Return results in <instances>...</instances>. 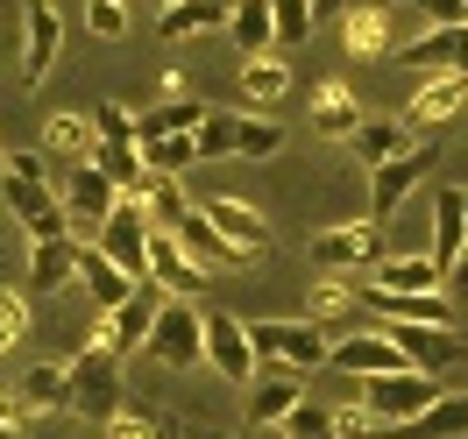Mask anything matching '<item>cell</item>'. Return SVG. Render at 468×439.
Returning <instances> with one entry per match:
<instances>
[{
	"instance_id": "cell-45",
	"label": "cell",
	"mask_w": 468,
	"mask_h": 439,
	"mask_svg": "<svg viewBox=\"0 0 468 439\" xmlns=\"http://www.w3.org/2000/svg\"><path fill=\"white\" fill-rule=\"evenodd\" d=\"M411 15L426 29H454V22H468V0H411Z\"/></svg>"
},
{
	"instance_id": "cell-29",
	"label": "cell",
	"mask_w": 468,
	"mask_h": 439,
	"mask_svg": "<svg viewBox=\"0 0 468 439\" xmlns=\"http://www.w3.org/2000/svg\"><path fill=\"white\" fill-rule=\"evenodd\" d=\"M284 92H292V64H284V57H270V50H263V57L241 64V99H249L256 114H263V107H277Z\"/></svg>"
},
{
	"instance_id": "cell-24",
	"label": "cell",
	"mask_w": 468,
	"mask_h": 439,
	"mask_svg": "<svg viewBox=\"0 0 468 439\" xmlns=\"http://www.w3.org/2000/svg\"><path fill=\"white\" fill-rule=\"evenodd\" d=\"M234 0H171V7H156V36H171V43H192L206 29H228Z\"/></svg>"
},
{
	"instance_id": "cell-16",
	"label": "cell",
	"mask_w": 468,
	"mask_h": 439,
	"mask_svg": "<svg viewBox=\"0 0 468 439\" xmlns=\"http://www.w3.org/2000/svg\"><path fill=\"white\" fill-rule=\"evenodd\" d=\"M419 184H426V149H405V156L377 163V171H369V213H377V220H390V213H398Z\"/></svg>"
},
{
	"instance_id": "cell-32",
	"label": "cell",
	"mask_w": 468,
	"mask_h": 439,
	"mask_svg": "<svg viewBox=\"0 0 468 439\" xmlns=\"http://www.w3.org/2000/svg\"><path fill=\"white\" fill-rule=\"evenodd\" d=\"M348 43L355 57H390L398 43H390V7H348Z\"/></svg>"
},
{
	"instance_id": "cell-31",
	"label": "cell",
	"mask_w": 468,
	"mask_h": 439,
	"mask_svg": "<svg viewBox=\"0 0 468 439\" xmlns=\"http://www.w3.org/2000/svg\"><path fill=\"white\" fill-rule=\"evenodd\" d=\"M348 142H355V156L377 171V163H390V156H405V149H411V128H405V120H362Z\"/></svg>"
},
{
	"instance_id": "cell-11",
	"label": "cell",
	"mask_w": 468,
	"mask_h": 439,
	"mask_svg": "<svg viewBox=\"0 0 468 439\" xmlns=\"http://www.w3.org/2000/svg\"><path fill=\"white\" fill-rule=\"evenodd\" d=\"M440 397V382L426 369H390V376H362V404L377 411V418H411V411H426Z\"/></svg>"
},
{
	"instance_id": "cell-36",
	"label": "cell",
	"mask_w": 468,
	"mask_h": 439,
	"mask_svg": "<svg viewBox=\"0 0 468 439\" xmlns=\"http://www.w3.org/2000/svg\"><path fill=\"white\" fill-rule=\"evenodd\" d=\"M284 149V128L263 114H234V156H249V163H270Z\"/></svg>"
},
{
	"instance_id": "cell-55",
	"label": "cell",
	"mask_w": 468,
	"mask_h": 439,
	"mask_svg": "<svg viewBox=\"0 0 468 439\" xmlns=\"http://www.w3.org/2000/svg\"><path fill=\"white\" fill-rule=\"evenodd\" d=\"M462 71H468V43H462Z\"/></svg>"
},
{
	"instance_id": "cell-17",
	"label": "cell",
	"mask_w": 468,
	"mask_h": 439,
	"mask_svg": "<svg viewBox=\"0 0 468 439\" xmlns=\"http://www.w3.org/2000/svg\"><path fill=\"white\" fill-rule=\"evenodd\" d=\"M298 376H305V369H292V361L256 369V382H249V425H284V418H292V404L305 397V390H298Z\"/></svg>"
},
{
	"instance_id": "cell-13",
	"label": "cell",
	"mask_w": 468,
	"mask_h": 439,
	"mask_svg": "<svg viewBox=\"0 0 468 439\" xmlns=\"http://www.w3.org/2000/svg\"><path fill=\"white\" fill-rule=\"evenodd\" d=\"M58 43H64L58 7H50V0H29V7H22V86H43V78H50Z\"/></svg>"
},
{
	"instance_id": "cell-9",
	"label": "cell",
	"mask_w": 468,
	"mask_h": 439,
	"mask_svg": "<svg viewBox=\"0 0 468 439\" xmlns=\"http://www.w3.org/2000/svg\"><path fill=\"white\" fill-rule=\"evenodd\" d=\"M383 333L405 348V361L411 369H426V376H440V369H454L462 361V333L454 326H426V319H383Z\"/></svg>"
},
{
	"instance_id": "cell-15",
	"label": "cell",
	"mask_w": 468,
	"mask_h": 439,
	"mask_svg": "<svg viewBox=\"0 0 468 439\" xmlns=\"http://www.w3.org/2000/svg\"><path fill=\"white\" fill-rule=\"evenodd\" d=\"M326 369H341V376H390V369H411V361L390 333H348V340L326 348Z\"/></svg>"
},
{
	"instance_id": "cell-3",
	"label": "cell",
	"mask_w": 468,
	"mask_h": 439,
	"mask_svg": "<svg viewBox=\"0 0 468 439\" xmlns=\"http://www.w3.org/2000/svg\"><path fill=\"white\" fill-rule=\"evenodd\" d=\"M0 192H7V213H15V227L29 241H50V235H71V205L64 192H50V177H0Z\"/></svg>"
},
{
	"instance_id": "cell-54",
	"label": "cell",
	"mask_w": 468,
	"mask_h": 439,
	"mask_svg": "<svg viewBox=\"0 0 468 439\" xmlns=\"http://www.w3.org/2000/svg\"><path fill=\"white\" fill-rule=\"evenodd\" d=\"M0 177H7V149H0Z\"/></svg>"
},
{
	"instance_id": "cell-6",
	"label": "cell",
	"mask_w": 468,
	"mask_h": 439,
	"mask_svg": "<svg viewBox=\"0 0 468 439\" xmlns=\"http://www.w3.org/2000/svg\"><path fill=\"white\" fill-rule=\"evenodd\" d=\"M128 199L114 177L100 171L92 156H79V171H71V184H64V205H71V235L79 241H100V227H107V213Z\"/></svg>"
},
{
	"instance_id": "cell-56",
	"label": "cell",
	"mask_w": 468,
	"mask_h": 439,
	"mask_svg": "<svg viewBox=\"0 0 468 439\" xmlns=\"http://www.w3.org/2000/svg\"><path fill=\"white\" fill-rule=\"evenodd\" d=\"M149 7H171V0H149Z\"/></svg>"
},
{
	"instance_id": "cell-19",
	"label": "cell",
	"mask_w": 468,
	"mask_h": 439,
	"mask_svg": "<svg viewBox=\"0 0 468 439\" xmlns=\"http://www.w3.org/2000/svg\"><path fill=\"white\" fill-rule=\"evenodd\" d=\"M79 284H86V298L100 305V312H114L121 298H135V284H143V277H135L128 263H114L100 241H86V256H79Z\"/></svg>"
},
{
	"instance_id": "cell-53",
	"label": "cell",
	"mask_w": 468,
	"mask_h": 439,
	"mask_svg": "<svg viewBox=\"0 0 468 439\" xmlns=\"http://www.w3.org/2000/svg\"><path fill=\"white\" fill-rule=\"evenodd\" d=\"M0 439H22V425H0Z\"/></svg>"
},
{
	"instance_id": "cell-50",
	"label": "cell",
	"mask_w": 468,
	"mask_h": 439,
	"mask_svg": "<svg viewBox=\"0 0 468 439\" xmlns=\"http://www.w3.org/2000/svg\"><path fill=\"white\" fill-rule=\"evenodd\" d=\"M447 291H462V298H468V248L454 256V269H447Z\"/></svg>"
},
{
	"instance_id": "cell-49",
	"label": "cell",
	"mask_w": 468,
	"mask_h": 439,
	"mask_svg": "<svg viewBox=\"0 0 468 439\" xmlns=\"http://www.w3.org/2000/svg\"><path fill=\"white\" fill-rule=\"evenodd\" d=\"M22 411H29V404H22V390H15V397L0 390V425H22Z\"/></svg>"
},
{
	"instance_id": "cell-44",
	"label": "cell",
	"mask_w": 468,
	"mask_h": 439,
	"mask_svg": "<svg viewBox=\"0 0 468 439\" xmlns=\"http://www.w3.org/2000/svg\"><path fill=\"white\" fill-rule=\"evenodd\" d=\"M86 22H92V36H100V43H121V36H128V0H92Z\"/></svg>"
},
{
	"instance_id": "cell-4",
	"label": "cell",
	"mask_w": 468,
	"mask_h": 439,
	"mask_svg": "<svg viewBox=\"0 0 468 439\" xmlns=\"http://www.w3.org/2000/svg\"><path fill=\"white\" fill-rule=\"evenodd\" d=\"M206 369L220 382H256V369H263V354H256V333H249V319L241 312H206Z\"/></svg>"
},
{
	"instance_id": "cell-33",
	"label": "cell",
	"mask_w": 468,
	"mask_h": 439,
	"mask_svg": "<svg viewBox=\"0 0 468 439\" xmlns=\"http://www.w3.org/2000/svg\"><path fill=\"white\" fill-rule=\"evenodd\" d=\"M135 199L149 205V227H177V220L192 213V199L177 192V177H171V171H149L143 184H135Z\"/></svg>"
},
{
	"instance_id": "cell-10",
	"label": "cell",
	"mask_w": 468,
	"mask_h": 439,
	"mask_svg": "<svg viewBox=\"0 0 468 439\" xmlns=\"http://www.w3.org/2000/svg\"><path fill=\"white\" fill-rule=\"evenodd\" d=\"M143 277H149V284H164V291H177V298H192L213 269L192 263V248H185L177 227H149V263H143Z\"/></svg>"
},
{
	"instance_id": "cell-26",
	"label": "cell",
	"mask_w": 468,
	"mask_h": 439,
	"mask_svg": "<svg viewBox=\"0 0 468 439\" xmlns=\"http://www.w3.org/2000/svg\"><path fill=\"white\" fill-rule=\"evenodd\" d=\"M362 99H355V86H341V78H326L320 92H313V128H320V135H341V142H348L355 128H362Z\"/></svg>"
},
{
	"instance_id": "cell-52",
	"label": "cell",
	"mask_w": 468,
	"mask_h": 439,
	"mask_svg": "<svg viewBox=\"0 0 468 439\" xmlns=\"http://www.w3.org/2000/svg\"><path fill=\"white\" fill-rule=\"evenodd\" d=\"M348 7H390V0H348Z\"/></svg>"
},
{
	"instance_id": "cell-28",
	"label": "cell",
	"mask_w": 468,
	"mask_h": 439,
	"mask_svg": "<svg viewBox=\"0 0 468 439\" xmlns=\"http://www.w3.org/2000/svg\"><path fill=\"white\" fill-rule=\"evenodd\" d=\"M383 319H426V326H454V305L447 291H369Z\"/></svg>"
},
{
	"instance_id": "cell-51",
	"label": "cell",
	"mask_w": 468,
	"mask_h": 439,
	"mask_svg": "<svg viewBox=\"0 0 468 439\" xmlns=\"http://www.w3.org/2000/svg\"><path fill=\"white\" fill-rule=\"evenodd\" d=\"M313 15H320V22L326 15H348V0H313Z\"/></svg>"
},
{
	"instance_id": "cell-43",
	"label": "cell",
	"mask_w": 468,
	"mask_h": 439,
	"mask_svg": "<svg viewBox=\"0 0 468 439\" xmlns=\"http://www.w3.org/2000/svg\"><path fill=\"white\" fill-rule=\"evenodd\" d=\"M22 333H29V298H22V291H7V284H0V354L15 348Z\"/></svg>"
},
{
	"instance_id": "cell-2",
	"label": "cell",
	"mask_w": 468,
	"mask_h": 439,
	"mask_svg": "<svg viewBox=\"0 0 468 439\" xmlns=\"http://www.w3.org/2000/svg\"><path fill=\"white\" fill-rule=\"evenodd\" d=\"M149 361H164V369H206V312L192 298H164V312L149 326Z\"/></svg>"
},
{
	"instance_id": "cell-5",
	"label": "cell",
	"mask_w": 468,
	"mask_h": 439,
	"mask_svg": "<svg viewBox=\"0 0 468 439\" xmlns=\"http://www.w3.org/2000/svg\"><path fill=\"white\" fill-rule=\"evenodd\" d=\"M164 284H135V298H121L114 312H100V326H92V340H107L114 354H143L149 348V326H156V312H164Z\"/></svg>"
},
{
	"instance_id": "cell-41",
	"label": "cell",
	"mask_w": 468,
	"mask_h": 439,
	"mask_svg": "<svg viewBox=\"0 0 468 439\" xmlns=\"http://www.w3.org/2000/svg\"><path fill=\"white\" fill-rule=\"evenodd\" d=\"M348 305H355V291L334 277V269H320V284H313V298H305V312H313V319H334V312H348Z\"/></svg>"
},
{
	"instance_id": "cell-42",
	"label": "cell",
	"mask_w": 468,
	"mask_h": 439,
	"mask_svg": "<svg viewBox=\"0 0 468 439\" xmlns=\"http://www.w3.org/2000/svg\"><path fill=\"white\" fill-rule=\"evenodd\" d=\"M192 135H199V163L206 156H234V114H213V107H206V120Z\"/></svg>"
},
{
	"instance_id": "cell-1",
	"label": "cell",
	"mask_w": 468,
	"mask_h": 439,
	"mask_svg": "<svg viewBox=\"0 0 468 439\" xmlns=\"http://www.w3.org/2000/svg\"><path fill=\"white\" fill-rule=\"evenodd\" d=\"M64 369H71V418L107 425V418L121 411V354L107 348V340H86Z\"/></svg>"
},
{
	"instance_id": "cell-48",
	"label": "cell",
	"mask_w": 468,
	"mask_h": 439,
	"mask_svg": "<svg viewBox=\"0 0 468 439\" xmlns=\"http://www.w3.org/2000/svg\"><path fill=\"white\" fill-rule=\"evenodd\" d=\"M7 171L15 177H50V149H7Z\"/></svg>"
},
{
	"instance_id": "cell-14",
	"label": "cell",
	"mask_w": 468,
	"mask_h": 439,
	"mask_svg": "<svg viewBox=\"0 0 468 439\" xmlns=\"http://www.w3.org/2000/svg\"><path fill=\"white\" fill-rule=\"evenodd\" d=\"M468 99V71H419V86L405 99V120L411 128H440V120H454Z\"/></svg>"
},
{
	"instance_id": "cell-30",
	"label": "cell",
	"mask_w": 468,
	"mask_h": 439,
	"mask_svg": "<svg viewBox=\"0 0 468 439\" xmlns=\"http://www.w3.org/2000/svg\"><path fill=\"white\" fill-rule=\"evenodd\" d=\"M22 404L29 411H71V369H64V361L22 369Z\"/></svg>"
},
{
	"instance_id": "cell-40",
	"label": "cell",
	"mask_w": 468,
	"mask_h": 439,
	"mask_svg": "<svg viewBox=\"0 0 468 439\" xmlns=\"http://www.w3.org/2000/svg\"><path fill=\"white\" fill-rule=\"evenodd\" d=\"M92 128H100V142H135V135H143V114L121 107V99H107V107L92 114Z\"/></svg>"
},
{
	"instance_id": "cell-7",
	"label": "cell",
	"mask_w": 468,
	"mask_h": 439,
	"mask_svg": "<svg viewBox=\"0 0 468 439\" xmlns=\"http://www.w3.org/2000/svg\"><path fill=\"white\" fill-rule=\"evenodd\" d=\"M249 333H256V354H263V361H292V369H320L326 361V333L313 326V312H305V319H256Z\"/></svg>"
},
{
	"instance_id": "cell-23",
	"label": "cell",
	"mask_w": 468,
	"mask_h": 439,
	"mask_svg": "<svg viewBox=\"0 0 468 439\" xmlns=\"http://www.w3.org/2000/svg\"><path fill=\"white\" fill-rule=\"evenodd\" d=\"M199 205H206V220H213L234 248H249V256H263V248H270V220L249 199H234V192H228V199H199Z\"/></svg>"
},
{
	"instance_id": "cell-37",
	"label": "cell",
	"mask_w": 468,
	"mask_h": 439,
	"mask_svg": "<svg viewBox=\"0 0 468 439\" xmlns=\"http://www.w3.org/2000/svg\"><path fill=\"white\" fill-rule=\"evenodd\" d=\"M92 163H100V171L114 177L121 192H135V184L149 177V163H143V142H100V149H92Z\"/></svg>"
},
{
	"instance_id": "cell-22",
	"label": "cell",
	"mask_w": 468,
	"mask_h": 439,
	"mask_svg": "<svg viewBox=\"0 0 468 439\" xmlns=\"http://www.w3.org/2000/svg\"><path fill=\"white\" fill-rule=\"evenodd\" d=\"M177 235H185V248H192V263H206V269H249V248H234V241L206 220V205H192V213L177 220Z\"/></svg>"
},
{
	"instance_id": "cell-35",
	"label": "cell",
	"mask_w": 468,
	"mask_h": 439,
	"mask_svg": "<svg viewBox=\"0 0 468 439\" xmlns=\"http://www.w3.org/2000/svg\"><path fill=\"white\" fill-rule=\"evenodd\" d=\"M135 142H143V163H149V171L185 177L192 163H199V135H135Z\"/></svg>"
},
{
	"instance_id": "cell-38",
	"label": "cell",
	"mask_w": 468,
	"mask_h": 439,
	"mask_svg": "<svg viewBox=\"0 0 468 439\" xmlns=\"http://www.w3.org/2000/svg\"><path fill=\"white\" fill-rule=\"evenodd\" d=\"M277 433H284V439H341V418H334L326 404H305V397H298L292 418H284Z\"/></svg>"
},
{
	"instance_id": "cell-25",
	"label": "cell",
	"mask_w": 468,
	"mask_h": 439,
	"mask_svg": "<svg viewBox=\"0 0 468 439\" xmlns=\"http://www.w3.org/2000/svg\"><path fill=\"white\" fill-rule=\"evenodd\" d=\"M462 248H468V184H440L433 192V256L454 269Z\"/></svg>"
},
{
	"instance_id": "cell-34",
	"label": "cell",
	"mask_w": 468,
	"mask_h": 439,
	"mask_svg": "<svg viewBox=\"0 0 468 439\" xmlns=\"http://www.w3.org/2000/svg\"><path fill=\"white\" fill-rule=\"evenodd\" d=\"M43 149H50V156H92V149H100V128H92V114H50L43 120Z\"/></svg>"
},
{
	"instance_id": "cell-8",
	"label": "cell",
	"mask_w": 468,
	"mask_h": 439,
	"mask_svg": "<svg viewBox=\"0 0 468 439\" xmlns=\"http://www.w3.org/2000/svg\"><path fill=\"white\" fill-rule=\"evenodd\" d=\"M305 256L320 269H369L383 256V220L369 213V220H348V227H326V235H313Z\"/></svg>"
},
{
	"instance_id": "cell-47",
	"label": "cell",
	"mask_w": 468,
	"mask_h": 439,
	"mask_svg": "<svg viewBox=\"0 0 468 439\" xmlns=\"http://www.w3.org/2000/svg\"><path fill=\"white\" fill-rule=\"evenodd\" d=\"M100 439H164V433H156V425H149L143 411H114V418H107V425H100Z\"/></svg>"
},
{
	"instance_id": "cell-20",
	"label": "cell",
	"mask_w": 468,
	"mask_h": 439,
	"mask_svg": "<svg viewBox=\"0 0 468 439\" xmlns=\"http://www.w3.org/2000/svg\"><path fill=\"white\" fill-rule=\"evenodd\" d=\"M79 256H86V241L79 235H50V241H29V284L43 298L64 291V284H79Z\"/></svg>"
},
{
	"instance_id": "cell-12",
	"label": "cell",
	"mask_w": 468,
	"mask_h": 439,
	"mask_svg": "<svg viewBox=\"0 0 468 439\" xmlns=\"http://www.w3.org/2000/svg\"><path fill=\"white\" fill-rule=\"evenodd\" d=\"M468 433V390H440L426 411L411 418H383L377 439H462Z\"/></svg>"
},
{
	"instance_id": "cell-39",
	"label": "cell",
	"mask_w": 468,
	"mask_h": 439,
	"mask_svg": "<svg viewBox=\"0 0 468 439\" xmlns=\"http://www.w3.org/2000/svg\"><path fill=\"white\" fill-rule=\"evenodd\" d=\"M270 15H277V43H284V50H298L305 36L320 29V15H313V0H270Z\"/></svg>"
},
{
	"instance_id": "cell-27",
	"label": "cell",
	"mask_w": 468,
	"mask_h": 439,
	"mask_svg": "<svg viewBox=\"0 0 468 439\" xmlns=\"http://www.w3.org/2000/svg\"><path fill=\"white\" fill-rule=\"evenodd\" d=\"M228 43L241 57H263L270 43H277V15H270V0H234L228 15Z\"/></svg>"
},
{
	"instance_id": "cell-46",
	"label": "cell",
	"mask_w": 468,
	"mask_h": 439,
	"mask_svg": "<svg viewBox=\"0 0 468 439\" xmlns=\"http://www.w3.org/2000/svg\"><path fill=\"white\" fill-rule=\"evenodd\" d=\"M334 418H341V439H377V433H383V418H377L369 404H341Z\"/></svg>"
},
{
	"instance_id": "cell-18",
	"label": "cell",
	"mask_w": 468,
	"mask_h": 439,
	"mask_svg": "<svg viewBox=\"0 0 468 439\" xmlns=\"http://www.w3.org/2000/svg\"><path fill=\"white\" fill-rule=\"evenodd\" d=\"M362 277H369V291H447L440 256H377Z\"/></svg>"
},
{
	"instance_id": "cell-21",
	"label": "cell",
	"mask_w": 468,
	"mask_h": 439,
	"mask_svg": "<svg viewBox=\"0 0 468 439\" xmlns=\"http://www.w3.org/2000/svg\"><path fill=\"white\" fill-rule=\"evenodd\" d=\"M462 43H468V22H454V29H419L390 57L405 64V71H462Z\"/></svg>"
}]
</instances>
